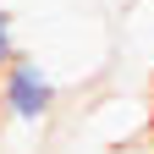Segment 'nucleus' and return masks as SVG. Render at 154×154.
<instances>
[{"label": "nucleus", "instance_id": "obj_2", "mask_svg": "<svg viewBox=\"0 0 154 154\" xmlns=\"http://www.w3.org/2000/svg\"><path fill=\"white\" fill-rule=\"evenodd\" d=\"M17 61V38H11V22H6V11H0V72H6Z\"/></svg>", "mask_w": 154, "mask_h": 154}, {"label": "nucleus", "instance_id": "obj_1", "mask_svg": "<svg viewBox=\"0 0 154 154\" xmlns=\"http://www.w3.org/2000/svg\"><path fill=\"white\" fill-rule=\"evenodd\" d=\"M55 110V83H50V72L28 61V55H17V61L0 72V116L17 127H38L44 116Z\"/></svg>", "mask_w": 154, "mask_h": 154}]
</instances>
